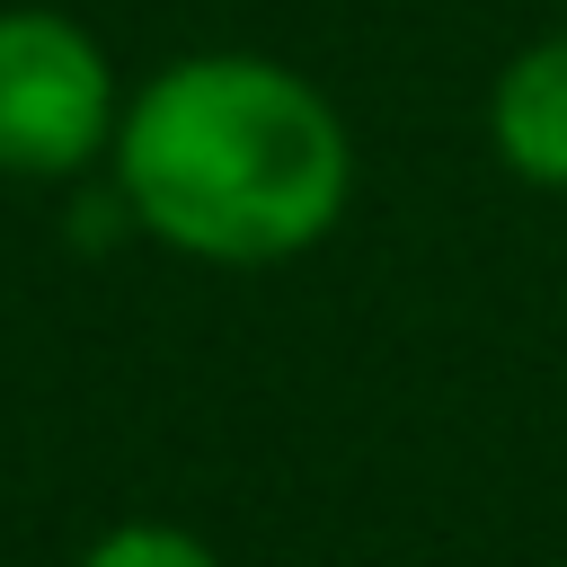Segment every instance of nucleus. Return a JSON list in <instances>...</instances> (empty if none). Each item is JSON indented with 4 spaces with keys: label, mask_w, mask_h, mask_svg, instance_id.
<instances>
[{
    "label": "nucleus",
    "mask_w": 567,
    "mask_h": 567,
    "mask_svg": "<svg viewBox=\"0 0 567 567\" xmlns=\"http://www.w3.org/2000/svg\"><path fill=\"white\" fill-rule=\"evenodd\" d=\"M354 142L337 106L266 53H186L115 124L124 213L195 266H284L346 213Z\"/></svg>",
    "instance_id": "1"
},
{
    "label": "nucleus",
    "mask_w": 567,
    "mask_h": 567,
    "mask_svg": "<svg viewBox=\"0 0 567 567\" xmlns=\"http://www.w3.org/2000/svg\"><path fill=\"white\" fill-rule=\"evenodd\" d=\"M115 71L106 44L62 9H0V168L9 177H80L115 151Z\"/></svg>",
    "instance_id": "2"
},
{
    "label": "nucleus",
    "mask_w": 567,
    "mask_h": 567,
    "mask_svg": "<svg viewBox=\"0 0 567 567\" xmlns=\"http://www.w3.org/2000/svg\"><path fill=\"white\" fill-rule=\"evenodd\" d=\"M487 142L523 186L567 195V35L523 44L487 89Z\"/></svg>",
    "instance_id": "3"
},
{
    "label": "nucleus",
    "mask_w": 567,
    "mask_h": 567,
    "mask_svg": "<svg viewBox=\"0 0 567 567\" xmlns=\"http://www.w3.org/2000/svg\"><path fill=\"white\" fill-rule=\"evenodd\" d=\"M71 567H221V549L186 523H159V514H133V523H106Z\"/></svg>",
    "instance_id": "4"
}]
</instances>
